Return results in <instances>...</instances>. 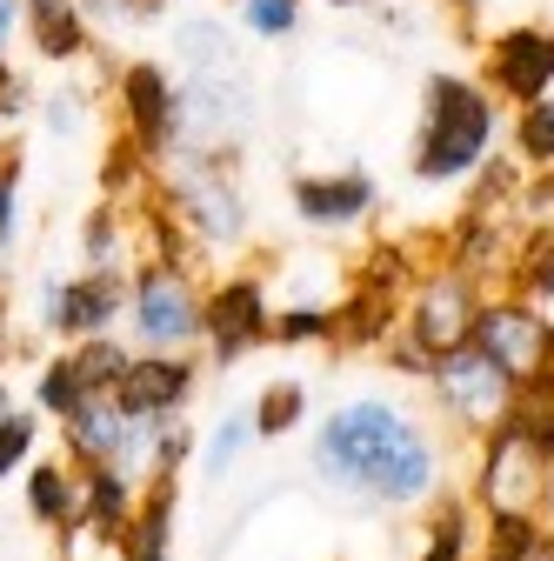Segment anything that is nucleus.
Returning <instances> with one entry per match:
<instances>
[{
  "mask_svg": "<svg viewBox=\"0 0 554 561\" xmlns=\"http://www.w3.org/2000/svg\"><path fill=\"white\" fill-rule=\"evenodd\" d=\"M321 468L374 502H422L435 481L428 435L381 401H355L321 428Z\"/></svg>",
  "mask_w": 554,
  "mask_h": 561,
  "instance_id": "1",
  "label": "nucleus"
},
{
  "mask_svg": "<svg viewBox=\"0 0 554 561\" xmlns=\"http://www.w3.org/2000/svg\"><path fill=\"white\" fill-rule=\"evenodd\" d=\"M495 154V101L461 75H435L414 134V181H461Z\"/></svg>",
  "mask_w": 554,
  "mask_h": 561,
  "instance_id": "2",
  "label": "nucleus"
},
{
  "mask_svg": "<svg viewBox=\"0 0 554 561\" xmlns=\"http://www.w3.org/2000/svg\"><path fill=\"white\" fill-rule=\"evenodd\" d=\"M120 107H127V134H134V148L154 154V161H168L181 140H187L181 88H174V75H161L154 60L120 67Z\"/></svg>",
  "mask_w": 554,
  "mask_h": 561,
  "instance_id": "3",
  "label": "nucleus"
},
{
  "mask_svg": "<svg viewBox=\"0 0 554 561\" xmlns=\"http://www.w3.org/2000/svg\"><path fill=\"white\" fill-rule=\"evenodd\" d=\"M127 308H134V328H141V341L154 347H181L200 334V301L187 288V274L174 261H154L134 274V288H127Z\"/></svg>",
  "mask_w": 554,
  "mask_h": 561,
  "instance_id": "4",
  "label": "nucleus"
},
{
  "mask_svg": "<svg viewBox=\"0 0 554 561\" xmlns=\"http://www.w3.org/2000/svg\"><path fill=\"white\" fill-rule=\"evenodd\" d=\"M468 341L481 347V355H495L515 381H534V375L547 368V355H554V328H547L534 308H515V301H501V308H474Z\"/></svg>",
  "mask_w": 554,
  "mask_h": 561,
  "instance_id": "5",
  "label": "nucleus"
},
{
  "mask_svg": "<svg viewBox=\"0 0 554 561\" xmlns=\"http://www.w3.org/2000/svg\"><path fill=\"white\" fill-rule=\"evenodd\" d=\"M435 381H441V394H448V408L461 421H501L508 401H515V375L495 355H481L474 341L448 347V355L435 362Z\"/></svg>",
  "mask_w": 554,
  "mask_h": 561,
  "instance_id": "6",
  "label": "nucleus"
},
{
  "mask_svg": "<svg viewBox=\"0 0 554 561\" xmlns=\"http://www.w3.org/2000/svg\"><path fill=\"white\" fill-rule=\"evenodd\" d=\"M488 81L508 101H541L554 94V27H508L488 47Z\"/></svg>",
  "mask_w": 554,
  "mask_h": 561,
  "instance_id": "7",
  "label": "nucleus"
},
{
  "mask_svg": "<svg viewBox=\"0 0 554 561\" xmlns=\"http://www.w3.org/2000/svg\"><path fill=\"white\" fill-rule=\"evenodd\" d=\"M174 161V154H168ZM174 201H181V215H194V228L207 241H234L241 234V194L228 174H215V161L194 154V161H174Z\"/></svg>",
  "mask_w": 554,
  "mask_h": 561,
  "instance_id": "8",
  "label": "nucleus"
},
{
  "mask_svg": "<svg viewBox=\"0 0 554 561\" xmlns=\"http://www.w3.org/2000/svg\"><path fill=\"white\" fill-rule=\"evenodd\" d=\"M120 308H127V280H120L114 267H88L81 280H60V288H47L41 321L60 328V334H101Z\"/></svg>",
  "mask_w": 554,
  "mask_h": 561,
  "instance_id": "9",
  "label": "nucleus"
},
{
  "mask_svg": "<svg viewBox=\"0 0 554 561\" xmlns=\"http://www.w3.org/2000/svg\"><path fill=\"white\" fill-rule=\"evenodd\" d=\"M187 381H194V375H187V362H174V355H134V362L120 368V381H114V401H120V414H134V421H174Z\"/></svg>",
  "mask_w": 554,
  "mask_h": 561,
  "instance_id": "10",
  "label": "nucleus"
},
{
  "mask_svg": "<svg viewBox=\"0 0 554 561\" xmlns=\"http://www.w3.org/2000/svg\"><path fill=\"white\" fill-rule=\"evenodd\" d=\"M200 328L215 334L221 362H241L247 347L267 334V301H261V288H254V280H228V288L200 308Z\"/></svg>",
  "mask_w": 554,
  "mask_h": 561,
  "instance_id": "11",
  "label": "nucleus"
},
{
  "mask_svg": "<svg viewBox=\"0 0 554 561\" xmlns=\"http://www.w3.org/2000/svg\"><path fill=\"white\" fill-rule=\"evenodd\" d=\"M295 207L321 228H341V221H361L374 207V181L368 174H301L295 181Z\"/></svg>",
  "mask_w": 554,
  "mask_h": 561,
  "instance_id": "12",
  "label": "nucleus"
},
{
  "mask_svg": "<svg viewBox=\"0 0 554 561\" xmlns=\"http://www.w3.org/2000/svg\"><path fill=\"white\" fill-rule=\"evenodd\" d=\"M414 328H422V341H428V368L448 355V347H461V341H468V328H474L468 280H461V274L435 280V288L422 295V308H414Z\"/></svg>",
  "mask_w": 554,
  "mask_h": 561,
  "instance_id": "13",
  "label": "nucleus"
},
{
  "mask_svg": "<svg viewBox=\"0 0 554 561\" xmlns=\"http://www.w3.org/2000/svg\"><path fill=\"white\" fill-rule=\"evenodd\" d=\"M27 34H34V54L54 60V67H60V60H81V54L94 47V21H88L81 8H74V14H54V21H34Z\"/></svg>",
  "mask_w": 554,
  "mask_h": 561,
  "instance_id": "14",
  "label": "nucleus"
},
{
  "mask_svg": "<svg viewBox=\"0 0 554 561\" xmlns=\"http://www.w3.org/2000/svg\"><path fill=\"white\" fill-rule=\"evenodd\" d=\"M515 154H521L528 168H554V94L521 101V121H515Z\"/></svg>",
  "mask_w": 554,
  "mask_h": 561,
  "instance_id": "15",
  "label": "nucleus"
},
{
  "mask_svg": "<svg viewBox=\"0 0 554 561\" xmlns=\"http://www.w3.org/2000/svg\"><path fill=\"white\" fill-rule=\"evenodd\" d=\"M67 362H74V375H81V388H88V394H114V381H120V368H127L134 355H120L114 341H94V334H88Z\"/></svg>",
  "mask_w": 554,
  "mask_h": 561,
  "instance_id": "16",
  "label": "nucleus"
},
{
  "mask_svg": "<svg viewBox=\"0 0 554 561\" xmlns=\"http://www.w3.org/2000/svg\"><path fill=\"white\" fill-rule=\"evenodd\" d=\"M27 502L41 522H60V528H74V481H67L60 468H34L27 481Z\"/></svg>",
  "mask_w": 554,
  "mask_h": 561,
  "instance_id": "17",
  "label": "nucleus"
},
{
  "mask_svg": "<svg viewBox=\"0 0 554 561\" xmlns=\"http://www.w3.org/2000/svg\"><path fill=\"white\" fill-rule=\"evenodd\" d=\"M241 21H247V34H261V41H281V34H295V21H301V0H241Z\"/></svg>",
  "mask_w": 554,
  "mask_h": 561,
  "instance_id": "18",
  "label": "nucleus"
},
{
  "mask_svg": "<svg viewBox=\"0 0 554 561\" xmlns=\"http://www.w3.org/2000/svg\"><path fill=\"white\" fill-rule=\"evenodd\" d=\"M81 401H88V388H81V375H74V362H67V355H60V362H54V368L41 375V408L67 421V414H74Z\"/></svg>",
  "mask_w": 554,
  "mask_h": 561,
  "instance_id": "19",
  "label": "nucleus"
},
{
  "mask_svg": "<svg viewBox=\"0 0 554 561\" xmlns=\"http://www.w3.org/2000/svg\"><path fill=\"white\" fill-rule=\"evenodd\" d=\"M295 421H301V388H274V394H261V414H254L261 435H288Z\"/></svg>",
  "mask_w": 554,
  "mask_h": 561,
  "instance_id": "20",
  "label": "nucleus"
},
{
  "mask_svg": "<svg viewBox=\"0 0 554 561\" xmlns=\"http://www.w3.org/2000/svg\"><path fill=\"white\" fill-rule=\"evenodd\" d=\"M27 448H34V421L27 414H8V421H0V474H14L27 461Z\"/></svg>",
  "mask_w": 554,
  "mask_h": 561,
  "instance_id": "21",
  "label": "nucleus"
},
{
  "mask_svg": "<svg viewBox=\"0 0 554 561\" xmlns=\"http://www.w3.org/2000/svg\"><path fill=\"white\" fill-rule=\"evenodd\" d=\"M81 254H88V267H114V254H120V221L107 215V207L88 221V248H81Z\"/></svg>",
  "mask_w": 554,
  "mask_h": 561,
  "instance_id": "22",
  "label": "nucleus"
},
{
  "mask_svg": "<svg viewBox=\"0 0 554 561\" xmlns=\"http://www.w3.org/2000/svg\"><path fill=\"white\" fill-rule=\"evenodd\" d=\"M14 194H21V168L0 161V254H8V241H14Z\"/></svg>",
  "mask_w": 554,
  "mask_h": 561,
  "instance_id": "23",
  "label": "nucleus"
},
{
  "mask_svg": "<svg viewBox=\"0 0 554 561\" xmlns=\"http://www.w3.org/2000/svg\"><path fill=\"white\" fill-rule=\"evenodd\" d=\"M47 127H54V134H74V127H81V101L67 94V88H54V101H47Z\"/></svg>",
  "mask_w": 554,
  "mask_h": 561,
  "instance_id": "24",
  "label": "nucleus"
},
{
  "mask_svg": "<svg viewBox=\"0 0 554 561\" xmlns=\"http://www.w3.org/2000/svg\"><path fill=\"white\" fill-rule=\"evenodd\" d=\"M168 8H174V0H107L114 21H161Z\"/></svg>",
  "mask_w": 554,
  "mask_h": 561,
  "instance_id": "25",
  "label": "nucleus"
},
{
  "mask_svg": "<svg viewBox=\"0 0 554 561\" xmlns=\"http://www.w3.org/2000/svg\"><path fill=\"white\" fill-rule=\"evenodd\" d=\"M428 561H461V515H448V522H441V535H435Z\"/></svg>",
  "mask_w": 554,
  "mask_h": 561,
  "instance_id": "26",
  "label": "nucleus"
},
{
  "mask_svg": "<svg viewBox=\"0 0 554 561\" xmlns=\"http://www.w3.org/2000/svg\"><path fill=\"white\" fill-rule=\"evenodd\" d=\"M27 27V14H21V0H0V60H8V47H14V34Z\"/></svg>",
  "mask_w": 554,
  "mask_h": 561,
  "instance_id": "27",
  "label": "nucleus"
},
{
  "mask_svg": "<svg viewBox=\"0 0 554 561\" xmlns=\"http://www.w3.org/2000/svg\"><path fill=\"white\" fill-rule=\"evenodd\" d=\"M241 442H247V428H241V421H234V428H221V435H215V468H228V461L241 455Z\"/></svg>",
  "mask_w": 554,
  "mask_h": 561,
  "instance_id": "28",
  "label": "nucleus"
},
{
  "mask_svg": "<svg viewBox=\"0 0 554 561\" xmlns=\"http://www.w3.org/2000/svg\"><path fill=\"white\" fill-rule=\"evenodd\" d=\"M321 328H327V314H314V308H301V314H288V321H281V334H288V341H301V334H321Z\"/></svg>",
  "mask_w": 554,
  "mask_h": 561,
  "instance_id": "29",
  "label": "nucleus"
},
{
  "mask_svg": "<svg viewBox=\"0 0 554 561\" xmlns=\"http://www.w3.org/2000/svg\"><path fill=\"white\" fill-rule=\"evenodd\" d=\"M127 561H168V548H134Z\"/></svg>",
  "mask_w": 554,
  "mask_h": 561,
  "instance_id": "30",
  "label": "nucleus"
},
{
  "mask_svg": "<svg viewBox=\"0 0 554 561\" xmlns=\"http://www.w3.org/2000/svg\"><path fill=\"white\" fill-rule=\"evenodd\" d=\"M8 414H14V401H8V388H0V421H8Z\"/></svg>",
  "mask_w": 554,
  "mask_h": 561,
  "instance_id": "31",
  "label": "nucleus"
},
{
  "mask_svg": "<svg viewBox=\"0 0 554 561\" xmlns=\"http://www.w3.org/2000/svg\"><path fill=\"white\" fill-rule=\"evenodd\" d=\"M334 8H361V0H334Z\"/></svg>",
  "mask_w": 554,
  "mask_h": 561,
  "instance_id": "32",
  "label": "nucleus"
},
{
  "mask_svg": "<svg viewBox=\"0 0 554 561\" xmlns=\"http://www.w3.org/2000/svg\"><path fill=\"white\" fill-rule=\"evenodd\" d=\"M0 334H8V308H0Z\"/></svg>",
  "mask_w": 554,
  "mask_h": 561,
  "instance_id": "33",
  "label": "nucleus"
},
{
  "mask_svg": "<svg viewBox=\"0 0 554 561\" xmlns=\"http://www.w3.org/2000/svg\"><path fill=\"white\" fill-rule=\"evenodd\" d=\"M461 8H468V0H461Z\"/></svg>",
  "mask_w": 554,
  "mask_h": 561,
  "instance_id": "34",
  "label": "nucleus"
}]
</instances>
